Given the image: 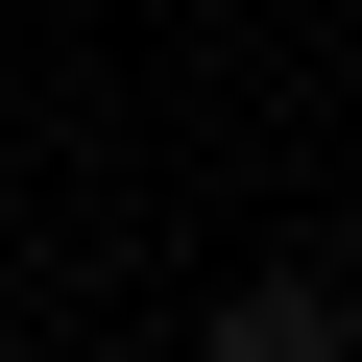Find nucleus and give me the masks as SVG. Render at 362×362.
Here are the masks:
<instances>
[{
    "mask_svg": "<svg viewBox=\"0 0 362 362\" xmlns=\"http://www.w3.org/2000/svg\"><path fill=\"white\" fill-rule=\"evenodd\" d=\"M218 362H338V290H314V266H266V290H218Z\"/></svg>",
    "mask_w": 362,
    "mask_h": 362,
    "instance_id": "obj_1",
    "label": "nucleus"
}]
</instances>
